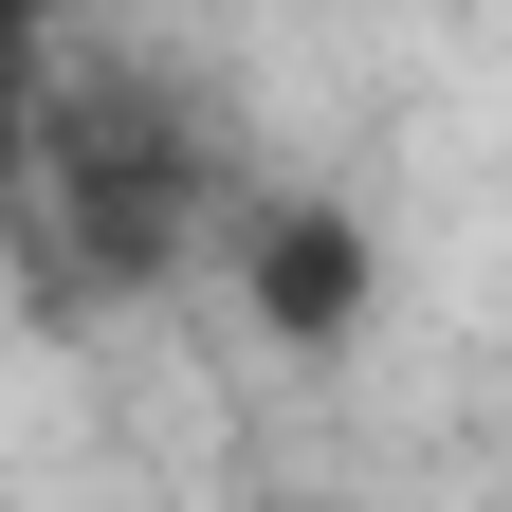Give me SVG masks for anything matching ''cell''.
<instances>
[{
    "mask_svg": "<svg viewBox=\"0 0 512 512\" xmlns=\"http://www.w3.org/2000/svg\"><path fill=\"white\" fill-rule=\"evenodd\" d=\"M220 256L275 348H348L384 311V220H348V202H256V220H220Z\"/></svg>",
    "mask_w": 512,
    "mask_h": 512,
    "instance_id": "1",
    "label": "cell"
}]
</instances>
